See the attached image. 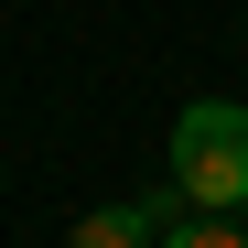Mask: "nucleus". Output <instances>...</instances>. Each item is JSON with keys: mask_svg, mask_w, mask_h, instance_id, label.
I'll return each instance as SVG.
<instances>
[{"mask_svg": "<svg viewBox=\"0 0 248 248\" xmlns=\"http://www.w3.org/2000/svg\"><path fill=\"white\" fill-rule=\"evenodd\" d=\"M173 205H184V194H173ZM162 248H248V227H227V216H173Z\"/></svg>", "mask_w": 248, "mask_h": 248, "instance_id": "obj_3", "label": "nucleus"}, {"mask_svg": "<svg viewBox=\"0 0 248 248\" xmlns=\"http://www.w3.org/2000/svg\"><path fill=\"white\" fill-rule=\"evenodd\" d=\"M173 194L194 216H237L248 205V108L237 97H194L173 119Z\"/></svg>", "mask_w": 248, "mask_h": 248, "instance_id": "obj_1", "label": "nucleus"}, {"mask_svg": "<svg viewBox=\"0 0 248 248\" xmlns=\"http://www.w3.org/2000/svg\"><path fill=\"white\" fill-rule=\"evenodd\" d=\"M173 227V194H130V205H97V216H76L65 248H162Z\"/></svg>", "mask_w": 248, "mask_h": 248, "instance_id": "obj_2", "label": "nucleus"}]
</instances>
